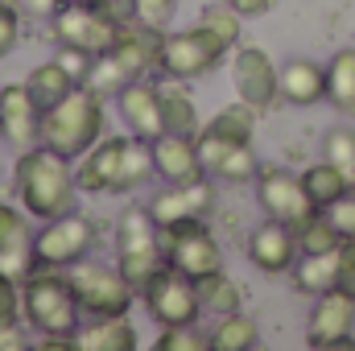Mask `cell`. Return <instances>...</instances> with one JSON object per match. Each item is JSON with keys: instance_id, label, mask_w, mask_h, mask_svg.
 <instances>
[{"instance_id": "ffe728a7", "label": "cell", "mask_w": 355, "mask_h": 351, "mask_svg": "<svg viewBox=\"0 0 355 351\" xmlns=\"http://www.w3.org/2000/svg\"><path fill=\"white\" fill-rule=\"evenodd\" d=\"M116 103H120V116H124V124H128V132H132V137H141V141H157V137L166 132V124H162L157 83L132 79L128 87L116 95Z\"/></svg>"}, {"instance_id": "e575fe53", "label": "cell", "mask_w": 355, "mask_h": 351, "mask_svg": "<svg viewBox=\"0 0 355 351\" xmlns=\"http://www.w3.org/2000/svg\"><path fill=\"white\" fill-rule=\"evenodd\" d=\"M322 157L327 162H335L343 174L355 182V128H331L327 137H322Z\"/></svg>"}, {"instance_id": "ba28073f", "label": "cell", "mask_w": 355, "mask_h": 351, "mask_svg": "<svg viewBox=\"0 0 355 351\" xmlns=\"http://www.w3.org/2000/svg\"><path fill=\"white\" fill-rule=\"evenodd\" d=\"M95 248V223L87 215L71 211L58 219H46L42 232H33V261L37 268H71L87 261Z\"/></svg>"}, {"instance_id": "7bdbcfd3", "label": "cell", "mask_w": 355, "mask_h": 351, "mask_svg": "<svg viewBox=\"0 0 355 351\" xmlns=\"http://www.w3.org/2000/svg\"><path fill=\"white\" fill-rule=\"evenodd\" d=\"M12 4H17L21 12L37 17V21H50V17H54V12H58V8H62L67 0H12Z\"/></svg>"}, {"instance_id": "603a6c76", "label": "cell", "mask_w": 355, "mask_h": 351, "mask_svg": "<svg viewBox=\"0 0 355 351\" xmlns=\"http://www.w3.org/2000/svg\"><path fill=\"white\" fill-rule=\"evenodd\" d=\"M157 99H162V124H166V132H178V137H198V132H202L194 95L186 91L182 79L157 83Z\"/></svg>"}, {"instance_id": "4fadbf2b", "label": "cell", "mask_w": 355, "mask_h": 351, "mask_svg": "<svg viewBox=\"0 0 355 351\" xmlns=\"http://www.w3.org/2000/svg\"><path fill=\"white\" fill-rule=\"evenodd\" d=\"M232 87H236V99L252 103L257 112H265V108H272L281 99V91H277V62L268 58V50L240 46L232 54Z\"/></svg>"}, {"instance_id": "4316f807", "label": "cell", "mask_w": 355, "mask_h": 351, "mask_svg": "<svg viewBox=\"0 0 355 351\" xmlns=\"http://www.w3.org/2000/svg\"><path fill=\"white\" fill-rule=\"evenodd\" d=\"M149 178H157L153 174V145L128 132V141H124V157H120V174H116L112 194H128V190L145 186Z\"/></svg>"}, {"instance_id": "ac0fdd59", "label": "cell", "mask_w": 355, "mask_h": 351, "mask_svg": "<svg viewBox=\"0 0 355 351\" xmlns=\"http://www.w3.org/2000/svg\"><path fill=\"white\" fill-rule=\"evenodd\" d=\"M248 261L261 273H289L297 261V232L281 219H265L248 236Z\"/></svg>"}, {"instance_id": "4dcf8cb0", "label": "cell", "mask_w": 355, "mask_h": 351, "mask_svg": "<svg viewBox=\"0 0 355 351\" xmlns=\"http://www.w3.org/2000/svg\"><path fill=\"white\" fill-rule=\"evenodd\" d=\"M327 99L355 116V50H339L331 62H327Z\"/></svg>"}, {"instance_id": "f1b7e54d", "label": "cell", "mask_w": 355, "mask_h": 351, "mask_svg": "<svg viewBox=\"0 0 355 351\" xmlns=\"http://www.w3.org/2000/svg\"><path fill=\"white\" fill-rule=\"evenodd\" d=\"M25 87H29V95H33V99L42 103V112H46V108H54L58 99H67L79 83L67 75V67H62L58 58H50V62H42V67H33V71H29Z\"/></svg>"}, {"instance_id": "f6af8a7d", "label": "cell", "mask_w": 355, "mask_h": 351, "mask_svg": "<svg viewBox=\"0 0 355 351\" xmlns=\"http://www.w3.org/2000/svg\"><path fill=\"white\" fill-rule=\"evenodd\" d=\"M227 4H232L244 21H248V17H265L268 8H272V0H227Z\"/></svg>"}, {"instance_id": "60d3db41", "label": "cell", "mask_w": 355, "mask_h": 351, "mask_svg": "<svg viewBox=\"0 0 355 351\" xmlns=\"http://www.w3.org/2000/svg\"><path fill=\"white\" fill-rule=\"evenodd\" d=\"M339 289H347L355 298V240L339 244Z\"/></svg>"}, {"instance_id": "b9f144b4", "label": "cell", "mask_w": 355, "mask_h": 351, "mask_svg": "<svg viewBox=\"0 0 355 351\" xmlns=\"http://www.w3.org/2000/svg\"><path fill=\"white\" fill-rule=\"evenodd\" d=\"M17 37H21V25H17V12L8 8V4H0V58L17 46Z\"/></svg>"}, {"instance_id": "8fae6325", "label": "cell", "mask_w": 355, "mask_h": 351, "mask_svg": "<svg viewBox=\"0 0 355 351\" xmlns=\"http://www.w3.org/2000/svg\"><path fill=\"white\" fill-rule=\"evenodd\" d=\"M257 194H261V207H265L268 219H281V223H289L293 232H297L306 219L318 215V207L310 203V194H306V186H302V174H289V170H281V166H261V174H257Z\"/></svg>"}, {"instance_id": "ee69618b", "label": "cell", "mask_w": 355, "mask_h": 351, "mask_svg": "<svg viewBox=\"0 0 355 351\" xmlns=\"http://www.w3.org/2000/svg\"><path fill=\"white\" fill-rule=\"evenodd\" d=\"M29 348V335L17 331V323H4L0 327V351H25Z\"/></svg>"}, {"instance_id": "9a60e30c", "label": "cell", "mask_w": 355, "mask_h": 351, "mask_svg": "<svg viewBox=\"0 0 355 351\" xmlns=\"http://www.w3.org/2000/svg\"><path fill=\"white\" fill-rule=\"evenodd\" d=\"M37 137H42V103L29 95L25 83H4L0 87V141L21 153L37 145Z\"/></svg>"}, {"instance_id": "3957f363", "label": "cell", "mask_w": 355, "mask_h": 351, "mask_svg": "<svg viewBox=\"0 0 355 351\" xmlns=\"http://www.w3.org/2000/svg\"><path fill=\"white\" fill-rule=\"evenodd\" d=\"M103 137V95L91 87H75L67 99L42 112V145L58 149L62 157L79 162L91 145Z\"/></svg>"}, {"instance_id": "2e32d148", "label": "cell", "mask_w": 355, "mask_h": 351, "mask_svg": "<svg viewBox=\"0 0 355 351\" xmlns=\"http://www.w3.org/2000/svg\"><path fill=\"white\" fill-rule=\"evenodd\" d=\"M33 268L37 261H33V236H29L25 207L0 203V277L21 285Z\"/></svg>"}, {"instance_id": "d6a6232c", "label": "cell", "mask_w": 355, "mask_h": 351, "mask_svg": "<svg viewBox=\"0 0 355 351\" xmlns=\"http://www.w3.org/2000/svg\"><path fill=\"white\" fill-rule=\"evenodd\" d=\"M339 244H343V236L335 232V223H331L322 211L297 228V257H302V252H335Z\"/></svg>"}, {"instance_id": "484cf974", "label": "cell", "mask_w": 355, "mask_h": 351, "mask_svg": "<svg viewBox=\"0 0 355 351\" xmlns=\"http://www.w3.org/2000/svg\"><path fill=\"white\" fill-rule=\"evenodd\" d=\"M207 335H211V351H252L261 343V327H257V318H248L244 310L219 314Z\"/></svg>"}, {"instance_id": "74e56055", "label": "cell", "mask_w": 355, "mask_h": 351, "mask_svg": "<svg viewBox=\"0 0 355 351\" xmlns=\"http://www.w3.org/2000/svg\"><path fill=\"white\" fill-rule=\"evenodd\" d=\"M322 215L335 223V232H339L343 240H355V186L343 194V198H335V203H331Z\"/></svg>"}, {"instance_id": "f546056e", "label": "cell", "mask_w": 355, "mask_h": 351, "mask_svg": "<svg viewBox=\"0 0 355 351\" xmlns=\"http://www.w3.org/2000/svg\"><path fill=\"white\" fill-rule=\"evenodd\" d=\"M194 285H198V302H202V310H211L215 318H219V314H232V310H240V306H244V289H240L223 268H219V273L198 277Z\"/></svg>"}, {"instance_id": "5b68a950", "label": "cell", "mask_w": 355, "mask_h": 351, "mask_svg": "<svg viewBox=\"0 0 355 351\" xmlns=\"http://www.w3.org/2000/svg\"><path fill=\"white\" fill-rule=\"evenodd\" d=\"M75 293H79V306L87 310L91 318H120L132 310L137 302V285L120 273V264H95V261H79L67 268Z\"/></svg>"}, {"instance_id": "f35d334b", "label": "cell", "mask_w": 355, "mask_h": 351, "mask_svg": "<svg viewBox=\"0 0 355 351\" xmlns=\"http://www.w3.org/2000/svg\"><path fill=\"white\" fill-rule=\"evenodd\" d=\"M58 62L67 67V75L83 87L91 75V67H95V54H87V50H75V46H58Z\"/></svg>"}, {"instance_id": "836d02e7", "label": "cell", "mask_w": 355, "mask_h": 351, "mask_svg": "<svg viewBox=\"0 0 355 351\" xmlns=\"http://www.w3.org/2000/svg\"><path fill=\"white\" fill-rule=\"evenodd\" d=\"M240 21H244V17H240L227 0H223V4H207V8H202V17H198V25H207V29H211L227 50L240 42Z\"/></svg>"}, {"instance_id": "5bb4252c", "label": "cell", "mask_w": 355, "mask_h": 351, "mask_svg": "<svg viewBox=\"0 0 355 351\" xmlns=\"http://www.w3.org/2000/svg\"><path fill=\"white\" fill-rule=\"evenodd\" d=\"M198 145V162H202V174L219 178V182H252L261 174V162L252 153V141H227V137H215V132H198L194 137Z\"/></svg>"}, {"instance_id": "7c38bea8", "label": "cell", "mask_w": 355, "mask_h": 351, "mask_svg": "<svg viewBox=\"0 0 355 351\" xmlns=\"http://www.w3.org/2000/svg\"><path fill=\"white\" fill-rule=\"evenodd\" d=\"M306 343L310 348H355V298L347 289H327L318 293L310 323H306Z\"/></svg>"}, {"instance_id": "ab89813d", "label": "cell", "mask_w": 355, "mask_h": 351, "mask_svg": "<svg viewBox=\"0 0 355 351\" xmlns=\"http://www.w3.org/2000/svg\"><path fill=\"white\" fill-rule=\"evenodd\" d=\"M17 314H21V289H17V281L0 277V327L17 323Z\"/></svg>"}, {"instance_id": "52a82bcc", "label": "cell", "mask_w": 355, "mask_h": 351, "mask_svg": "<svg viewBox=\"0 0 355 351\" xmlns=\"http://www.w3.org/2000/svg\"><path fill=\"white\" fill-rule=\"evenodd\" d=\"M141 302L149 310V318L166 331V327H194L198 314H202V302H198V285L194 277L178 273L174 264L157 268L145 285H141Z\"/></svg>"}, {"instance_id": "d590c367", "label": "cell", "mask_w": 355, "mask_h": 351, "mask_svg": "<svg viewBox=\"0 0 355 351\" xmlns=\"http://www.w3.org/2000/svg\"><path fill=\"white\" fill-rule=\"evenodd\" d=\"M207 348H211V335H202L198 323L194 327H166V335L157 339V351H207Z\"/></svg>"}, {"instance_id": "30bf717a", "label": "cell", "mask_w": 355, "mask_h": 351, "mask_svg": "<svg viewBox=\"0 0 355 351\" xmlns=\"http://www.w3.org/2000/svg\"><path fill=\"white\" fill-rule=\"evenodd\" d=\"M50 29H54L58 46H75V50H87V54H107L116 46L120 21H112L99 4H62L50 17Z\"/></svg>"}, {"instance_id": "d6986e66", "label": "cell", "mask_w": 355, "mask_h": 351, "mask_svg": "<svg viewBox=\"0 0 355 351\" xmlns=\"http://www.w3.org/2000/svg\"><path fill=\"white\" fill-rule=\"evenodd\" d=\"M153 145V174L162 178L166 186H182V182H198L202 162H198V145L194 137H178V132H162Z\"/></svg>"}, {"instance_id": "9c48e42d", "label": "cell", "mask_w": 355, "mask_h": 351, "mask_svg": "<svg viewBox=\"0 0 355 351\" xmlns=\"http://www.w3.org/2000/svg\"><path fill=\"white\" fill-rule=\"evenodd\" d=\"M162 240H166V261L174 264L178 273L194 277V281L223 268V248H219V240L207 232L202 219H182V223L162 228Z\"/></svg>"}, {"instance_id": "cb8c5ba5", "label": "cell", "mask_w": 355, "mask_h": 351, "mask_svg": "<svg viewBox=\"0 0 355 351\" xmlns=\"http://www.w3.org/2000/svg\"><path fill=\"white\" fill-rule=\"evenodd\" d=\"M289 273H293V289L297 293L318 298V293L339 285V248L335 252H302Z\"/></svg>"}, {"instance_id": "1f68e13d", "label": "cell", "mask_w": 355, "mask_h": 351, "mask_svg": "<svg viewBox=\"0 0 355 351\" xmlns=\"http://www.w3.org/2000/svg\"><path fill=\"white\" fill-rule=\"evenodd\" d=\"M257 116H261V112H257L252 103L236 99V103H227V108H219V112L211 116L207 132L227 137V141H252V132H257Z\"/></svg>"}, {"instance_id": "8992f818", "label": "cell", "mask_w": 355, "mask_h": 351, "mask_svg": "<svg viewBox=\"0 0 355 351\" xmlns=\"http://www.w3.org/2000/svg\"><path fill=\"white\" fill-rule=\"evenodd\" d=\"M227 46L207 29V25H190V29H178V33H162V50H157V67L170 75V79H202L211 75L219 62H223Z\"/></svg>"}, {"instance_id": "7a4b0ae2", "label": "cell", "mask_w": 355, "mask_h": 351, "mask_svg": "<svg viewBox=\"0 0 355 351\" xmlns=\"http://www.w3.org/2000/svg\"><path fill=\"white\" fill-rule=\"evenodd\" d=\"M21 314L42 335H75L83 306L67 268H33L21 281Z\"/></svg>"}, {"instance_id": "44dd1931", "label": "cell", "mask_w": 355, "mask_h": 351, "mask_svg": "<svg viewBox=\"0 0 355 351\" xmlns=\"http://www.w3.org/2000/svg\"><path fill=\"white\" fill-rule=\"evenodd\" d=\"M124 141L128 137H99L87 153L79 157L75 166V186L83 194H99V190H112L116 174H120V157H124Z\"/></svg>"}, {"instance_id": "7402d4cb", "label": "cell", "mask_w": 355, "mask_h": 351, "mask_svg": "<svg viewBox=\"0 0 355 351\" xmlns=\"http://www.w3.org/2000/svg\"><path fill=\"white\" fill-rule=\"evenodd\" d=\"M277 91L285 103L310 108V103L327 99V67L314 58H289L285 67H277Z\"/></svg>"}, {"instance_id": "83f0119b", "label": "cell", "mask_w": 355, "mask_h": 351, "mask_svg": "<svg viewBox=\"0 0 355 351\" xmlns=\"http://www.w3.org/2000/svg\"><path fill=\"white\" fill-rule=\"evenodd\" d=\"M302 186H306L310 203H314L318 211H327V207H331L335 198H343V194L352 190L355 182H352L347 174H343V170H339L335 162H327V157H322L318 166H310V170L302 174Z\"/></svg>"}, {"instance_id": "bcb514c9", "label": "cell", "mask_w": 355, "mask_h": 351, "mask_svg": "<svg viewBox=\"0 0 355 351\" xmlns=\"http://www.w3.org/2000/svg\"><path fill=\"white\" fill-rule=\"evenodd\" d=\"M67 4H99V8H103L107 0H67Z\"/></svg>"}, {"instance_id": "277c9868", "label": "cell", "mask_w": 355, "mask_h": 351, "mask_svg": "<svg viewBox=\"0 0 355 351\" xmlns=\"http://www.w3.org/2000/svg\"><path fill=\"white\" fill-rule=\"evenodd\" d=\"M116 264L120 273L141 289L157 268H166V240H162V223L153 219L149 207H128L116 223Z\"/></svg>"}, {"instance_id": "6da1fadb", "label": "cell", "mask_w": 355, "mask_h": 351, "mask_svg": "<svg viewBox=\"0 0 355 351\" xmlns=\"http://www.w3.org/2000/svg\"><path fill=\"white\" fill-rule=\"evenodd\" d=\"M17 198L25 207L29 219H58V215H71L75 203H79V186H75V162L62 157L58 149L50 145H29L17 153Z\"/></svg>"}, {"instance_id": "d4e9b609", "label": "cell", "mask_w": 355, "mask_h": 351, "mask_svg": "<svg viewBox=\"0 0 355 351\" xmlns=\"http://www.w3.org/2000/svg\"><path fill=\"white\" fill-rule=\"evenodd\" d=\"M75 348L79 351H132L137 348V331H132L128 314H120V318H91L87 331H75Z\"/></svg>"}, {"instance_id": "e0dca14e", "label": "cell", "mask_w": 355, "mask_h": 351, "mask_svg": "<svg viewBox=\"0 0 355 351\" xmlns=\"http://www.w3.org/2000/svg\"><path fill=\"white\" fill-rule=\"evenodd\" d=\"M211 207H215V186H211L207 178L182 182V186H166V190L149 203V211H153V219H157L162 228L182 223V219H207Z\"/></svg>"}, {"instance_id": "8d00e7d4", "label": "cell", "mask_w": 355, "mask_h": 351, "mask_svg": "<svg viewBox=\"0 0 355 351\" xmlns=\"http://www.w3.org/2000/svg\"><path fill=\"white\" fill-rule=\"evenodd\" d=\"M178 12V0H132V17L141 21V25H149V29H170V21H174Z\"/></svg>"}]
</instances>
